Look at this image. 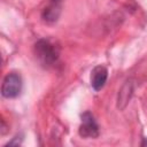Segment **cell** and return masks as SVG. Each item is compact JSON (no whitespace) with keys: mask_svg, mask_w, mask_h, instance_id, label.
Instances as JSON below:
<instances>
[{"mask_svg":"<svg viewBox=\"0 0 147 147\" xmlns=\"http://www.w3.org/2000/svg\"><path fill=\"white\" fill-rule=\"evenodd\" d=\"M108 78V70L103 65L95 67L91 72V85L95 91L101 90Z\"/></svg>","mask_w":147,"mask_h":147,"instance_id":"cell-5","label":"cell"},{"mask_svg":"<svg viewBox=\"0 0 147 147\" xmlns=\"http://www.w3.org/2000/svg\"><path fill=\"white\" fill-rule=\"evenodd\" d=\"M134 90V83L132 79H129L124 83L122 88L118 92V98H117V107L122 110L126 107V105L130 102V99L133 94Z\"/></svg>","mask_w":147,"mask_h":147,"instance_id":"cell-6","label":"cell"},{"mask_svg":"<svg viewBox=\"0 0 147 147\" xmlns=\"http://www.w3.org/2000/svg\"><path fill=\"white\" fill-rule=\"evenodd\" d=\"M79 134L83 138H96L99 136V125L94 119V116L90 111H85L84 114H82Z\"/></svg>","mask_w":147,"mask_h":147,"instance_id":"cell-3","label":"cell"},{"mask_svg":"<svg viewBox=\"0 0 147 147\" xmlns=\"http://www.w3.org/2000/svg\"><path fill=\"white\" fill-rule=\"evenodd\" d=\"M34 54L42 67L51 68L59 60L60 47L49 39H39L34 44Z\"/></svg>","mask_w":147,"mask_h":147,"instance_id":"cell-1","label":"cell"},{"mask_svg":"<svg viewBox=\"0 0 147 147\" xmlns=\"http://www.w3.org/2000/svg\"><path fill=\"white\" fill-rule=\"evenodd\" d=\"M147 145V138H144V141L141 142V146H146Z\"/></svg>","mask_w":147,"mask_h":147,"instance_id":"cell-7","label":"cell"},{"mask_svg":"<svg viewBox=\"0 0 147 147\" xmlns=\"http://www.w3.org/2000/svg\"><path fill=\"white\" fill-rule=\"evenodd\" d=\"M22 91V78L16 72H10L8 74L1 86V94L2 96L7 99L16 98Z\"/></svg>","mask_w":147,"mask_h":147,"instance_id":"cell-2","label":"cell"},{"mask_svg":"<svg viewBox=\"0 0 147 147\" xmlns=\"http://www.w3.org/2000/svg\"><path fill=\"white\" fill-rule=\"evenodd\" d=\"M62 0H48L47 5L44 7L41 17L46 23H54L57 21L61 14Z\"/></svg>","mask_w":147,"mask_h":147,"instance_id":"cell-4","label":"cell"}]
</instances>
